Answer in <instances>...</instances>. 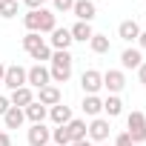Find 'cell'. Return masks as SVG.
Returning <instances> with one entry per match:
<instances>
[{
  "mask_svg": "<svg viewBox=\"0 0 146 146\" xmlns=\"http://www.w3.org/2000/svg\"><path fill=\"white\" fill-rule=\"evenodd\" d=\"M72 63H75V57H72L69 52H52V66H49V75L54 83H66L72 78Z\"/></svg>",
  "mask_w": 146,
  "mask_h": 146,
  "instance_id": "obj_1",
  "label": "cell"
},
{
  "mask_svg": "<svg viewBox=\"0 0 146 146\" xmlns=\"http://www.w3.org/2000/svg\"><path fill=\"white\" fill-rule=\"evenodd\" d=\"M126 135L132 137V143H143L146 140V115L143 112H132L126 117Z\"/></svg>",
  "mask_w": 146,
  "mask_h": 146,
  "instance_id": "obj_2",
  "label": "cell"
},
{
  "mask_svg": "<svg viewBox=\"0 0 146 146\" xmlns=\"http://www.w3.org/2000/svg\"><path fill=\"white\" fill-rule=\"evenodd\" d=\"M49 80H52V75H49V69L43 63H35L32 69H26V86L43 89V86H49Z\"/></svg>",
  "mask_w": 146,
  "mask_h": 146,
  "instance_id": "obj_3",
  "label": "cell"
},
{
  "mask_svg": "<svg viewBox=\"0 0 146 146\" xmlns=\"http://www.w3.org/2000/svg\"><path fill=\"white\" fill-rule=\"evenodd\" d=\"M80 86H83L86 95H98L103 89V75H100L98 69H86L83 75H80Z\"/></svg>",
  "mask_w": 146,
  "mask_h": 146,
  "instance_id": "obj_4",
  "label": "cell"
},
{
  "mask_svg": "<svg viewBox=\"0 0 146 146\" xmlns=\"http://www.w3.org/2000/svg\"><path fill=\"white\" fill-rule=\"evenodd\" d=\"M3 86H9L12 92L15 89H20V86H26V69L23 66H6V75H3Z\"/></svg>",
  "mask_w": 146,
  "mask_h": 146,
  "instance_id": "obj_5",
  "label": "cell"
},
{
  "mask_svg": "<svg viewBox=\"0 0 146 146\" xmlns=\"http://www.w3.org/2000/svg\"><path fill=\"white\" fill-rule=\"evenodd\" d=\"M109 132H112V126H109V120H106V117H92V123L86 126V135H89L95 143L106 140V137H109Z\"/></svg>",
  "mask_w": 146,
  "mask_h": 146,
  "instance_id": "obj_6",
  "label": "cell"
},
{
  "mask_svg": "<svg viewBox=\"0 0 146 146\" xmlns=\"http://www.w3.org/2000/svg\"><path fill=\"white\" fill-rule=\"evenodd\" d=\"M123 86H126V75H123L120 69H109L106 75H103V89H109V95L123 92Z\"/></svg>",
  "mask_w": 146,
  "mask_h": 146,
  "instance_id": "obj_7",
  "label": "cell"
},
{
  "mask_svg": "<svg viewBox=\"0 0 146 146\" xmlns=\"http://www.w3.org/2000/svg\"><path fill=\"white\" fill-rule=\"evenodd\" d=\"M72 12H75V17H78L80 23H92V20H95V15H98V6L92 3V0H75Z\"/></svg>",
  "mask_w": 146,
  "mask_h": 146,
  "instance_id": "obj_8",
  "label": "cell"
},
{
  "mask_svg": "<svg viewBox=\"0 0 146 146\" xmlns=\"http://www.w3.org/2000/svg\"><path fill=\"white\" fill-rule=\"evenodd\" d=\"M26 140H29V146H49V140H52V132H49L43 123H32V129H29Z\"/></svg>",
  "mask_w": 146,
  "mask_h": 146,
  "instance_id": "obj_9",
  "label": "cell"
},
{
  "mask_svg": "<svg viewBox=\"0 0 146 146\" xmlns=\"http://www.w3.org/2000/svg\"><path fill=\"white\" fill-rule=\"evenodd\" d=\"M69 46H72V32L57 26V29L52 32V49H54V52H69Z\"/></svg>",
  "mask_w": 146,
  "mask_h": 146,
  "instance_id": "obj_10",
  "label": "cell"
},
{
  "mask_svg": "<svg viewBox=\"0 0 146 146\" xmlns=\"http://www.w3.org/2000/svg\"><path fill=\"white\" fill-rule=\"evenodd\" d=\"M37 98H40L37 103H43L46 109H52V106H57V103H60V89L49 83V86H43V89H37Z\"/></svg>",
  "mask_w": 146,
  "mask_h": 146,
  "instance_id": "obj_11",
  "label": "cell"
},
{
  "mask_svg": "<svg viewBox=\"0 0 146 146\" xmlns=\"http://www.w3.org/2000/svg\"><path fill=\"white\" fill-rule=\"evenodd\" d=\"M32 100H35V92H32L29 86H20V89H15V92H12V98H9V103H12V106H17V109H26Z\"/></svg>",
  "mask_w": 146,
  "mask_h": 146,
  "instance_id": "obj_12",
  "label": "cell"
},
{
  "mask_svg": "<svg viewBox=\"0 0 146 146\" xmlns=\"http://www.w3.org/2000/svg\"><path fill=\"white\" fill-rule=\"evenodd\" d=\"M66 132H69L72 143H78V140H86V137H89V135H86V120H75V117L66 123Z\"/></svg>",
  "mask_w": 146,
  "mask_h": 146,
  "instance_id": "obj_13",
  "label": "cell"
},
{
  "mask_svg": "<svg viewBox=\"0 0 146 146\" xmlns=\"http://www.w3.org/2000/svg\"><path fill=\"white\" fill-rule=\"evenodd\" d=\"M23 112H26V117H29L32 123H43V120H46V115H49V109H46L43 103H37V100H32Z\"/></svg>",
  "mask_w": 146,
  "mask_h": 146,
  "instance_id": "obj_14",
  "label": "cell"
},
{
  "mask_svg": "<svg viewBox=\"0 0 146 146\" xmlns=\"http://www.w3.org/2000/svg\"><path fill=\"white\" fill-rule=\"evenodd\" d=\"M49 117H52L57 126H66V123L72 120V109H69L66 103H57V106H52V109H49Z\"/></svg>",
  "mask_w": 146,
  "mask_h": 146,
  "instance_id": "obj_15",
  "label": "cell"
},
{
  "mask_svg": "<svg viewBox=\"0 0 146 146\" xmlns=\"http://www.w3.org/2000/svg\"><path fill=\"white\" fill-rule=\"evenodd\" d=\"M23 120H26V112H23V109H17V106H12V109L3 115L6 129H20V126H23Z\"/></svg>",
  "mask_w": 146,
  "mask_h": 146,
  "instance_id": "obj_16",
  "label": "cell"
},
{
  "mask_svg": "<svg viewBox=\"0 0 146 146\" xmlns=\"http://www.w3.org/2000/svg\"><path fill=\"white\" fill-rule=\"evenodd\" d=\"M117 35H120L126 43H132V40H137V35H140V26H137L135 20H123V23L117 26Z\"/></svg>",
  "mask_w": 146,
  "mask_h": 146,
  "instance_id": "obj_17",
  "label": "cell"
},
{
  "mask_svg": "<svg viewBox=\"0 0 146 146\" xmlns=\"http://www.w3.org/2000/svg\"><path fill=\"white\" fill-rule=\"evenodd\" d=\"M80 106H83V112H86V115H89V117H98V115H100V112H103V100H100V98H98V95H86V98H83V103H80Z\"/></svg>",
  "mask_w": 146,
  "mask_h": 146,
  "instance_id": "obj_18",
  "label": "cell"
},
{
  "mask_svg": "<svg viewBox=\"0 0 146 146\" xmlns=\"http://www.w3.org/2000/svg\"><path fill=\"white\" fill-rule=\"evenodd\" d=\"M69 32H72V40H80V43L92 40V35H95V32H92V23H80V20L72 26Z\"/></svg>",
  "mask_w": 146,
  "mask_h": 146,
  "instance_id": "obj_19",
  "label": "cell"
},
{
  "mask_svg": "<svg viewBox=\"0 0 146 146\" xmlns=\"http://www.w3.org/2000/svg\"><path fill=\"white\" fill-rule=\"evenodd\" d=\"M120 63H123V69H137V66L143 63V57H140V49H123V54H120Z\"/></svg>",
  "mask_w": 146,
  "mask_h": 146,
  "instance_id": "obj_20",
  "label": "cell"
},
{
  "mask_svg": "<svg viewBox=\"0 0 146 146\" xmlns=\"http://www.w3.org/2000/svg\"><path fill=\"white\" fill-rule=\"evenodd\" d=\"M103 112H106L109 117H117V115L123 112V100H120L117 95H109V98L103 100Z\"/></svg>",
  "mask_w": 146,
  "mask_h": 146,
  "instance_id": "obj_21",
  "label": "cell"
},
{
  "mask_svg": "<svg viewBox=\"0 0 146 146\" xmlns=\"http://www.w3.org/2000/svg\"><path fill=\"white\" fill-rule=\"evenodd\" d=\"M57 29V17H54V12H49V9H40V32H54Z\"/></svg>",
  "mask_w": 146,
  "mask_h": 146,
  "instance_id": "obj_22",
  "label": "cell"
},
{
  "mask_svg": "<svg viewBox=\"0 0 146 146\" xmlns=\"http://www.w3.org/2000/svg\"><path fill=\"white\" fill-rule=\"evenodd\" d=\"M89 46H92V52H95V54H106V52L112 49V43H109V37H106V35H92Z\"/></svg>",
  "mask_w": 146,
  "mask_h": 146,
  "instance_id": "obj_23",
  "label": "cell"
},
{
  "mask_svg": "<svg viewBox=\"0 0 146 146\" xmlns=\"http://www.w3.org/2000/svg\"><path fill=\"white\" fill-rule=\"evenodd\" d=\"M23 26H26L29 32H40V9H37V12H26V15H23Z\"/></svg>",
  "mask_w": 146,
  "mask_h": 146,
  "instance_id": "obj_24",
  "label": "cell"
},
{
  "mask_svg": "<svg viewBox=\"0 0 146 146\" xmlns=\"http://www.w3.org/2000/svg\"><path fill=\"white\" fill-rule=\"evenodd\" d=\"M29 54H32V60H37V63H43V60H52V49H49L46 43H40V46H37V49H32Z\"/></svg>",
  "mask_w": 146,
  "mask_h": 146,
  "instance_id": "obj_25",
  "label": "cell"
},
{
  "mask_svg": "<svg viewBox=\"0 0 146 146\" xmlns=\"http://www.w3.org/2000/svg\"><path fill=\"white\" fill-rule=\"evenodd\" d=\"M52 140H54V146H69V143H72V137H69L66 126H57V129L52 132Z\"/></svg>",
  "mask_w": 146,
  "mask_h": 146,
  "instance_id": "obj_26",
  "label": "cell"
},
{
  "mask_svg": "<svg viewBox=\"0 0 146 146\" xmlns=\"http://www.w3.org/2000/svg\"><path fill=\"white\" fill-rule=\"evenodd\" d=\"M15 15H17V0H3V3H0V17L9 20Z\"/></svg>",
  "mask_w": 146,
  "mask_h": 146,
  "instance_id": "obj_27",
  "label": "cell"
},
{
  "mask_svg": "<svg viewBox=\"0 0 146 146\" xmlns=\"http://www.w3.org/2000/svg\"><path fill=\"white\" fill-rule=\"evenodd\" d=\"M40 43H43V37H40V32H29V35L23 37V49H26V52H32V49H37Z\"/></svg>",
  "mask_w": 146,
  "mask_h": 146,
  "instance_id": "obj_28",
  "label": "cell"
},
{
  "mask_svg": "<svg viewBox=\"0 0 146 146\" xmlns=\"http://www.w3.org/2000/svg\"><path fill=\"white\" fill-rule=\"evenodd\" d=\"M75 0H54V12H72Z\"/></svg>",
  "mask_w": 146,
  "mask_h": 146,
  "instance_id": "obj_29",
  "label": "cell"
},
{
  "mask_svg": "<svg viewBox=\"0 0 146 146\" xmlns=\"http://www.w3.org/2000/svg\"><path fill=\"white\" fill-rule=\"evenodd\" d=\"M115 146H135V143H132V137H129L126 132H120V135L115 137Z\"/></svg>",
  "mask_w": 146,
  "mask_h": 146,
  "instance_id": "obj_30",
  "label": "cell"
},
{
  "mask_svg": "<svg viewBox=\"0 0 146 146\" xmlns=\"http://www.w3.org/2000/svg\"><path fill=\"white\" fill-rule=\"evenodd\" d=\"M23 3L29 6V12H37V9H43V6H46V0H23Z\"/></svg>",
  "mask_w": 146,
  "mask_h": 146,
  "instance_id": "obj_31",
  "label": "cell"
},
{
  "mask_svg": "<svg viewBox=\"0 0 146 146\" xmlns=\"http://www.w3.org/2000/svg\"><path fill=\"white\" fill-rule=\"evenodd\" d=\"M12 109V103H9V98H3V95H0V117H3L6 112Z\"/></svg>",
  "mask_w": 146,
  "mask_h": 146,
  "instance_id": "obj_32",
  "label": "cell"
},
{
  "mask_svg": "<svg viewBox=\"0 0 146 146\" xmlns=\"http://www.w3.org/2000/svg\"><path fill=\"white\" fill-rule=\"evenodd\" d=\"M137 78H140V83L146 86V60H143V63L137 66Z\"/></svg>",
  "mask_w": 146,
  "mask_h": 146,
  "instance_id": "obj_33",
  "label": "cell"
},
{
  "mask_svg": "<svg viewBox=\"0 0 146 146\" xmlns=\"http://www.w3.org/2000/svg\"><path fill=\"white\" fill-rule=\"evenodd\" d=\"M0 146H12V137H9V132H0Z\"/></svg>",
  "mask_w": 146,
  "mask_h": 146,
  "instance_id": "obj_34",
  "label": "cell"
},
{
  "mask_svg": "<svg viewBox=\"0 0 146 146\" xmlns=\"http://www.w3.org/2000/svg\"><path fill=\"white\" fill-rule=\"evenodd\" d=\"M137 43H140V49H146V32H140V35H137Z\"/></svg>",
  "mask_w": 146,
  "mask_h": 146,
  "instance_id": "obj_35",
  "label": "cell"
},
{
  "mask_svg": "<svg viewBox=\"0 0 146 146\" xmlns=\"http://www.w3.org/2000/svg\"><path fill=\"white\" fill-rule=\"evenodd\" d=\"M69 146H92L89 140H78V143H69Z\"/></svg>",
  "mask_w": 146,
  "mask_h": 146,
  "instance_id": "obj_36",
  "label": "cell"
},
{
  "mask_svg": "<svg viewBox=\"0 0 146 146\" xmlns=\"http://www.w3.org/2000/svg\"><path fill=\"white\" fill-rule=\"evenodd\" d=\"M3 75H6V66L0 63V86H3Z\"/></svg>",
  "mask_w": 146,
  "mask_h": 146,
  "instance_id": "obj_37",
  "label": "cell"
},
{
  "mask_svg": "<svg viewBox=\"0 0 146 146\" xmlns=\"http://www.w3.org/2000/svg\"><path fill=\"white\" fill-rule=\"evenodd\" d=\"M49 146H54V143H49Z\"/></svg>",
  "mask_w": 146,
  "mask_h": 146,
  "instance_id": "obj_38",
  "label": "cell"
},
{
  "mask_svg": "<svg viewBox=\"0 0 146 146\" xmlns=\"http://www.w3.org/2000/svg\"><path fill=\"white\" fill-rule=\"evenodd\" d=\"M143 20H146V15H143Z\"/></svg>",
  "mask_w": 146,
  "mask_h": 146,
  "instance_id": "obj_39",
  "label": "cell"
},
{
  "mask_svg": "<svg viewBox=\"0 0 146 146\" xmlns=\"http://www.w3.org/2000/svg\"><path fill=\"white\" fill-rule=\"evenodd\" d=\"M0 3H3V0H0Z\"/></svg>",
  "mask_w": 146,
  "mask_h": 146,
  "instance_id": "obj_40",
  "label": "cell"
}]
</instances>
